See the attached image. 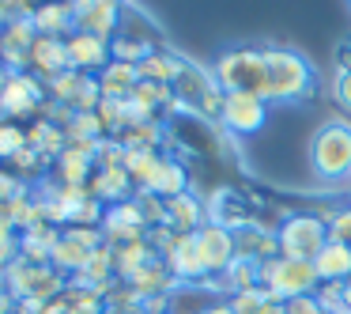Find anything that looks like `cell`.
Returning a JSON list of instances; mask_svg holds the SVG:
<instances>
[{"mask_svg":"<svg viewBox=\"0 0 351 314\" xmlns=\"http://www.w3.org/2000/svg\"><path fill=\"white\" fill-rule=\"evenodd\" d=\"M159 137H162V133H159V122L152 117V122H140V125H132V129H125L117 140H121L125 148H144V152H155Z\"/></svg>","mask_w":351,"mask_h":314,"instance_id":"4dcf8cb0","label":"cell"},{"mask_svg":"<svg viewBox=\"0 0 351 314\" xmlns=\"http://www.w3.org/2000/svg\"><path fill=\"white\" fill-rule=\"evenodd\" d=\"M328 238L351 246V205L340 208V212H332V220H328Z\"/></svg>","mask_w":351,"mask_h":314,"instance_id":"836d02e7","label":"cell"},{"mask_svg":"<svg viewBox=\"0 0 351 314\" xmlns=\"http://www.w3.org/2000/svg\"><path fill=\"white\" fill-rule=\"evenodd\" d=\"M19 258V238H16V227H8V223L0 220V273L12 265V261Z\"/></svg>","mask_w":351,"mask_h":314,"instance_id":"d6a6232c","label":"cell"},{"mask_svg":"<svg viewBox=\"0 0 351 314\" xmlns=\"http://www.w3.org/2000/svg\"><path fill=\"white\" fill-rule=\"evenodd\" d=\"M204 223H208V208L200 205V197L178 193V197L167 201V220H162V227H170L174 235H197Z\"/></svg>","mask_w":351,"mask_h":314,"instance_id":"e0dca14e","label":"cell"},{"mask_svg":"<svg viewBox=\"0 0 351 314\" xmlns=\"http://www.w3.org/2000/svg\"><path fill=\"white\" fill-rule=\"evenodd\" d=\"M276 243H280L283 258L313 261L321 254V246L328 243V223L313 212H295L276 227Z\"/></svg>","mask_w":351,"mask_h":314,"instance_id":"8992f818","label":"cell"},{"mask_svg":"<svg viewBox=\"0 0 351 314\" xmlns=\"http://www.w3.org/2000/svg\"><path fill=\"white\" fill-rule=\"evenodd\" d=\"M212 76H215V84L223 87V95L242 91V95H261V99H265V84H268L265 49H250V46L227 49V54L215 57Z\"/></svg>","mask_w":351,"mask_h":314,"instance_id":"277c9868","label":"cell"},{"mask_svg":"<svg viewBox=\"0 0 351 314\" xmlns=\"http://www.w3.org/2000/svg\"><path fill=\"white\" fill-rule=\"evenodd\" d=\"M306 155H310V170L321 182L351 178V122H343V117L321 122L310 137Z\"/></svg>","mask_w":351,"mask_h":314,"instance_id":"6da1fadb","label":"cell"},{"mask_svg":"<svg viewBox=\"0 0 351 314\" xmlns=\"http://www.w3.org/2000/svg\"><path fill=\"white\" fill-rule=\"evenodd\" d=\"M234 246H238V258H250V261H257V265H265V261L280 258L276 231H261L257 223H250V227L234 231Z\"/></svg>","mask_w":351,"mask_h":314,"instance_id":"603a6c76","label":"cell"},{"mask_svg":"<svg viewBox=\"0 0 351 314\" xmlns=\"http://www.w3.org/2000/svg\"><path fill=\"white\" fill-rule=\"evenodd\" d=\"M99 227H102V238H106L110 246H125V243H136V238H144V235H147L144 212L136 208V201H121V205H110Z\"/></svg>","mask_w":351,"mask_h":314,"instance_id":"4fadbf2b","label":"cell"},{"mask_svg":"<svg viewBox=\"0 0 351 314\" xmlns=\"http://www.w3.org/2000/svg\"><path fill=\"white\" fill-rule=\"evenodd\" d=\"M8 19H12V16H8L4 8H0V31H4V23H8Z\"/></svg>","mask_w":351,"mask_h":314,"instance_id":"b9f144b4","label":"cell"},{"mask_svg":"<svg viewBox=\"0 0 351 314\" xmlns=\"http://www.w3.org/2000/svg\"><path fill=\"white\" fill-rule=\"evenodd\" d=\"M162 261L170 265V276H174V280H185V284L208 280V276H204V261H200L197 235H178L174 246L167 250V258H162Z\"/></svg>","mask_w":351,"mask_h":314,"instance_id":"2e32d148","label":"cell"},{"mask_svg":"<svg viewBox=\"0 0 351 314\" xmlns=\"http://www.w3.org/2000/svg\"><path fill=\"white\" fill-rule=\"evenodd\" d=\"M57 170H61V186H87L95 175V144H69L57 159Z\"/></svg>","mask_w":351,"mask_h":314,"instance_id":"cb8c5ba5","label":"cell"},{"mask_svg":"<svg viewBox=\"0 0 351 314\" xmlns=\"http://www.w3.org/2000/svg\"><path fill=\"white\" fill-rule=\"evenodd\" d=\"M31 23H34V31L46 34V38H69V34L76 31L69 0H42V4H34Z\"/></svg>","mask_w":351,"mask_h":314,"instance_id":"d6986e66","label":"cell"},{"mask_svg":"<svg viewBox=\"0 0 351 314\" xmlns=\"http://www.w3.org/2000/svg\"><path fill=\"white\" fill-rule=\"evenodd\" d=\"M4 76H8V69H4V65H0V87H4Z\"/></svg>","mask_w":351,"mask_h":314,"instance_id":"7bdbcfd3","label":"cell"},{"mask_svg":"<svg viewBox=\"0 0 351 314\" xmlns=\"http://www.w3.org/2000/svg\"><path fill=\"white\" fill-rule=\"evenodd\" d=\"M91 193L95 201H102V205H121V201H132V193H136V182H132V175L125 167H106V170H95L91 175Z\"/></svg>","mask_w":351,"mask_h":314,"instance_id":"ffe728a7","label":"cell"},{"mask_svg":"<svg viewBox=\"0 0 351 314\" xmlns=\"http://www.w3.org/2000/svg\"><path fill=\"white\" fill-rule=\"evenodd\" d=\"M0 276H4V291L16 303H53L69 288L64 273H57L53 265H34V261H23V258H16Z\"/></svg>","mask_w":351,"mask_h":314,"instance_id":"3957f363","label":"cell"},{"mask_svg":"<svg viewBox=\"0 0 351 314\" xmlns=\"http://www.w3.org/2000/svg\"><path fill=\"white\" fill-rule=\"evenodd\" d=\"M261 284H265L280 303H287V299H298V295H313L321 276H317V269H313V261H298V258H283L280 254V258L261 265Z\"/></svg>","mask_w":351,"mask_h":314,"instance_id":"5b68a950","label":"cell"},{"mask_svg":"<svg viewBox=\"0 0 351 314\" xmlns=\"http://www.w3.org/2000/svg\"><path fill=\"white\" fill-rule=\"evenodd\" d=\"M42 163H46V159H42V155L34 152L31 144H27L23 152H19L16 159H12V167H16V170H23V175H38V170H42Z\"/></svg>","mask_w":351,"mask_h":314,"instance_id":"8d00e7d4","label":"cell"},{"mask_svg":"<svg viewBox=\"0 0 351 314\" xmlns=\"http://www.w3.org/2000/svg\"><path fill=\"white\" fill-rule=\"evenodd\" d=\"M215 280H223L219 291H227V295L234 299V295H242V291H250V288H261V265L250 261V258H234V265H230L223 276H215Z\"/></svg>","mask_w":351,"mask_h":314,"instance_id":"4316f807","label":"cell"},{"mask_svg":"<svg viewBox=\"0 0 351 314\" xmlns=\"http://www.w3.org/2000/svg\"><path fill=\"white\" fill-rule=\"evenodd\" d=\"M64 137H69V144H99L102 137H106V129H102L99 114H72L69 125H64Z\"/></svg>","mask_w":351,"mask_h":314,"instance_id":"f1b7e54d","label":"cell"},{"mask_svg":"<svg viewBox=\"0 0 351 314\" xmlns=\"http://www.w3.org/2000/svg\"><path fill=\"white\" fill-rule=\"evenodd\" d=\"M31 69L42 84H49V80H57L61 72H69L72 65H69V46H64V38H46V34H38V42H34V49H31Z\"/></svg>","mask_w":351,"mask_h":314,"instance_id":"ac0fdd59","label":"cell"},{"mask_svg":"<svg viewBox=\"0 0 351 314\" xmlns=\"http://www.w3.org/2000/svg\"><path fill=\"white\" fill-rule=\"evenodd\" d=\"M99 91H102V99H117V102H125L132 91H136V84H140V72H136V65H129V61H110L106 69L99 72Z\"/></svg>","mask_w":351,"mask_h":314,"instance_id":"44dd1931","label":"cell"},{"mask_svg":"<svg viewBox=\"0 0 351 314\" xmlns=\"http://www.w3.org/2000/svg\"><path fill=\"white\" fill-rule=\"evenodd\" d=\"M230 306H234L238 314H283V303L265 288V284H261V288L242 291V295H234V299H230Z\"/></svg>","mask_w":351,"mask_h":314,"instance_id":"83f0119b","label":"cell"},{"mask_svg":"<svg viewBox=\"0 0 351 314\" xmlns=\"http://www.w3.org/2000/svg\"><path fill=\"white\" fill-rule=\"evenodd\" d=\"M215 122L227 133H234V137H253V133H261L268 122V102L261 99V95L230 91V95H223V106H219V117H215Z\"/></svg>","mask_w":351,"mask_h":314,"instance_id":"9c48e42d","label":"cell"},{"mask_svg":"<svg viewBox=\"0 0 351 314\" xmlns=\"http://www.w3.org/2000/svg\"><path fill=\"white\" fill-rule=\"evenodd\" d=\"M140 190L155 193V197H162V201H170V197H178V193H189V175H185V167L178 159L159 155V159L152 163V170L140 178Z\"/></svg>","mask_w":351,"mask_h":314,"instance_id":"9a60e30c","label":"cell"},{"mask_svg":"<svg viewBox=\"0 0 351 314\" xmlns=\"http://www.w3.org/2000/svg\"><path fill=\"white\" fill-rule=\"evenodd\" d=\"M27 144L42 159H61V152L69 148V137H64V125H57V122H34L27 129Z\"/></svg>","mask_w":351,"mask_h":314,"instance_id":"484cf974","label":"cell"},{"mask_svg":"<svg viewBox=\"0 0 351 314\" xmlns=\"http://www.w3.org/2000/svg\"><path fill=\"white\" fill-rule=\"evenodd\" d=\"M0 8L8 12V16H31L34 4H31V0H0Z\"/></svg>","mask_w":351,"mask_h":314,"instance_id":"f35d334b","label":"cell"},{"mask_svg":"<svg viewBox=\"0 0 351 314\" xmlns=\"http://www.w3.org/2000/svg\"><path fill=\"white\" fill-rule=\"evenodd\" d=\"M125 155H129V148H125L117 137H102L99 144H95V170L125 167Z\"/></svg>","mask_w":351,"mask_h":314,"instance_id":"1f68e13d","label":"cell"},{"mask_svg":"<svg viewBox=\"0 0 351 314\" xmlns=\"http://www.w3.org/2000/svg\"><path fill=\"white\" fill-rule=\"evenodd\" d=\"M19 190H23V182H19V178H12L8 170H0V205H4L8 197H16Z\"/></svg>","mask_w":351,"mask_h":314,"instance_id":"74e56055","label":"cell"},{"mask_svg":"<svg viewBox=\"0 0 351 314\" xmlns=\"http://www.w3.org/2000/svg\"><path fill=\"white\" fill-rule=\"evenodd\" d=\"M283 314H328V311H325V306H321L317 291H313V295H298V299H287V303H283Z\"/></svg>","mask_w":351,"mask_h":314,"instance_id":"e575fe53","label":"cell"},{"mask_svg":"<svg viewBox=\"0 0 351 314\" xmlns=\"http://www.w3.org/2000/svg\"><path fill=\"white\" fill-rule=\"evenodd\" d=\"M69 4H72L76 31L95 34V38H106V42L121 31V16H125L121 0H69Z\"/></svg>","mask_w":351,"mask_h":314,"instance_id":"30bf717a","label":"cell"},{"mask_svg":"<svg viewBox=\"0 0 351 314\" xmlns=\"http://www.w3.org/2000/svg\"><path fill=\"white\" fill-rule=\"evenodd\" d=\"M64 46H69V65L76 72H84V76H99V72L114 61L110 42L95 38V34H84V31H72L69 38H64Z\"/></svg>","mask_w":351,"mask_h":314,"instance_id":"5bb4252c","label":"cell"},{"mask_svg":"<svg viewBox=\"0 0 351 314\" xmlns=\"http://www.w3.org/2000/svg\"><path fill=\"white\" fill-rule=\"evenodd\" d=\"M313 269H317L321 284H348L351 280V246L328 238L321 246V254L313 258Z\"/></svg>","mask_w":351,"mask_h":314,"instance_id":"7402d4cb","label":"cell"},{"mask_svg":"<svg viewBox=\"0 0 351 314\" xmlns=\"http://www.w3.org/2000/svg\"><path fill=\"white\" fill-rule=\"evenodd\" d=\"M27 148V129L19 122H8V117H0V159H16L19 152Z\"/></svg>","mask_w":351,"mask_h":314,"instance_id":"f546056e","label":"cell"},{"mask_svg":"<svg viewBox=\"0 0 351 314\" xmlns=\"http://www.w3.org/2000/svg\"><path fill=\"white\" fill-rule=\"evenodd\" d=\"M348 8H351V0H348Z\"/></svg>","mask_w":351,"mask_h":314,"instance_id":"f6af8a7d","label":"cell"},{"mask_svg":"<svg viewBox=\"0 0 351 314\" xmlns=\"http://www.w3.org/2000/svg\"><path fill=\"white\" fill-rule=\"evenodd\" d=\"M38 42V31H34L31 16H12L0 31V65L8 72H23L31 69V49Z\"/></svg>","mask_w":351,"mask_h":314,"instance_id":"7c38bea8","label":"cell"},{"mask_svg":"<svg viewBox=\"0 0 351 314\" xmlns=\"http://www.w3.org/2000/svg\"><path fill=\"white\" fill-rule=\"evenodd\" d=\"M332 95H336V102H340V106L351 114V65H343V69L336 72V80H332Z\"/></svg>","mask_w":351,"mask_h":314,"instance_id":"d590c367","label":"cell"},{"mask_svg":"<svg viewBox=\"0 0 351 314\" xmlns=\"http://www.w3.org/2000/svg\"><path fill=\"white\" fill-rule=\"evenodd\" d=\"M265 102H306L313 91V69L295 49H265Z\"/></svg>","mask_w":351,"mask_h":314,"instance_id":"7a4b0ae2","label":"cell"},{"mask_svg":"<svg viewBox=\"0 0 351 314\" xmlns=\"http://www.w3.org/2000/svg\"><path fill=\"white\" fill-rule=\"evenodd\" d=\"M197 246H200V261H204V276H208V280L223 276L230 265H234V258H238L234 231L223 227V223H212V220L197 231Z\"/></svg>","mask_w":351,"mask_h":314,"instance_id":"8fae6325","label":"cell"},{"mask_svg":"<svg viewBox=\"0 0 351 314\" xmlns=\"http://www.w3.org/2000/svg\"><path fill=\"white\" fill-rule=\"evenodd\" d=\"M197 314H238V311L230 306V299H215V303H208L204 311H197Z\"/></svg>","mask_w":351,"mask_h":314,"instance_id":"ab89813d","label":"cell"},{"mask_svg":"<svg viewBox=\"0 0 351 314\" xmlns=\"http://www.w3.org/2000/svg\"><path fill=\"white\" fill-rule=\"evenodd\" d=\"M343 288H348V291H351V280H348V284H343Z\"/></svg>","mask_w":351,"mask_h":314,"instance_id":"ee69618b","label":"cell"},{"mask_svg":"<svg viewBox=\"0 0 351 314\" xmlns=\"http://www.w3.org/2000/svg\"><path fill=\"white\" fill-rule=\"evenodd\" d=\"M174 95L182 106H193L208 117H219V106H223V87L215 84L212 69H197V65L185 61L182 76L174 80Z\"/></svg>","mask_w":351,"mask_h":314,"instance_id":"ba28073f","label":"cell"},{"mask_svg":"<svg viewBox=\"0 0 351 314\" xmlns=\"http://www.w3.org/2000/svg\"><path fill=\"white\" fill-rule=\"evenodd\" d=\"M38 314H69V306H64L61 299H53V303H46V306H42Z\"/></svg>","mask_w":351,"mask_h":314,"instance_id":"60d3db41","label":"cell"},{"mask_svg":"<svg viewBox=\"0 0 351 314\" xmlns=\"http://www.w3.org/2000/svg\"><path fill=\"white\" fill-rule=\"evenodd\" d=\"M46 84L34 72H8L4 87H0V117L8 122H23V117L38 114L46 106Z\"/></svg>","mask_w":351,"mask_h":314,"instance_id":"52a82bcc","label":"cell"},{"mask_svg":"<svg viewBox=\"0 0 351 314\" xmlns=\"http://www.w3.org/2000/svg\"><path fill=\"white\" fill-rule=\"evenodd\" d=\"M182 69H185V57L167 54V49H155V54H147L144 61L136 65L140 80H147V84H167V87H174V80L182 76Z\"/></svg>","mask_w":351,"mask_h":314,"instance_id":"d4e9b609","label":"cell"}]
</instances>
